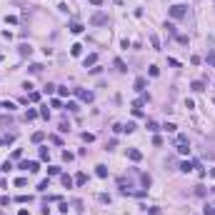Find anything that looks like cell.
Instances as JSON below:
<instances>
[{"mask_svg": "<svg viewBox=\"0 0 215 215\" xmlns=\"http://www.w3.org/2000/svg\"><path fill=\"white\" fill-rule=\"evenodd\" d=\"M90 25H108V13H93Z\"/></svg>", "mask_w": 215, "mask_h": 215, "instance_id": "6da1fadb", "label": "cell"}, {"mask_svg": "<svg viewBox=\"0 0 215 215\" xmlns=\"http://www.w3.org/2000/svg\"><path fill=\"white\" fill-rule=\"evenodd\" d=\"M18 168H20V170H28V173H38V170H40V163H38V160H23Z\"/></svg>", "mask_w": 215, "mask_h": 215, "instance_id": "7a4b0ae2", "label": "cell"}, {"mask_svg": "<svg viewBox=\"0 0 215 215\" xmlns=\"http://www.w3.org/2000/svg\"><path fill=\"white\" fill-rule=\"evenodd\" d=\"M73 93H75L78 98H80L83 103H93V98H95V95H93L90 90H83V88H73Z\"/></svg>", "mask_w": 215, "mask_h": 215, "instance_id": "3957f363", "label": "cell"}, {"mask_svg": "<svg viewBox=\"0 0 215 215\" xmlns=\"http://www.w3.org/2000/svg\"><path fill=\"white\" fill-rule=\"evenodd\" d=\"M168 13H170V18H185L188 10H185V5H173Z\"/></svg>", "mask_w": 215, "mask_h": 215, "instance_id": "277c9868", "label": "cell"}, {"mask_svg": "<svg viewBox=\"0 0 215 215\" xmlns=\"http://www.w3.org/2000/svg\"><path fill=\"white\" fill-rule=\"evenodd\" d=\"M128 158H130L133 163H140V160H143V153L135 150V148H130V150H128Z\"/></svg>", "mask_w": 215, "mask_h": 215, "instance_id": "5b68a950", "label": "cell"}, {"mask_svg": "<svg viewBox=\"0 0 215 215\" xmlns=\"http://www.w3.org/2000/svg\"><path fill=\"white\" fill-rule=\"evenodd\" d=\"M145 88H148V80H145V78H135V90L143 93Z\"/></svg>", "mask_w": 215, "mask_h": 215, "instance_id": "8992f818", "label": "cell"}, {"mask_svg": "<svg viewBox=\"0 0 215 215\" xmlns=\"http://www.w3.org/2000/svg\"><path fill=\"white\" fill-rule=\"evenodd\" d=\"M83 30H85V25H83V23H78V20H75V23H70V33H75V35H80Z\"/></svg>", "mask_w": 215, "mask_h": 215, "instance_id": "52a82bcc", "label": "cell"}, {"mask_svg": "<svg viewBox=\"0 0 215 215\" xmlns=\"http://www.w3.org/2000/svg\"><path fill=\"white\" fill-rule=\"evenodd\" d=\"M95 63H98V55H95V53L85 55V60H83V65H85V68H90V65H95Z\"/></svg>", "mask_w": 215, "mask_h": 215, "instance_id": "ba28073f", "label": "cell"}, {"mask_svg": "<svg viewBox=\"0 0 215 215\" xmlns=\"http://www.w3.org/2000/svg\"><path fill=\"white\" fill-rule=\"evenodd\" d=\"M73 180H75V185H85V183H88V175H85V173H78Z\"/></svg>", "mask_w": 215, "mask_h": 215, "instance_id": "9c48e42d", "label": "cell"}, {"mask_svg": "<svg viewBox=\"0 0 215 215\" xmlns=\"http://www.w3.org/2000/svg\"><path fill=\"white\" fill-rule=\"evenodd\" d=\"M60 180H63V185H65V188H73V185H75V180L70 178V175H65V173L60 175Z\"/></svg>", "mask_w": 215, "mask_h": 215, "instance_id": "30bf717a", "label": "cell"}, {"mask_svg": "<svg viewBox=\"0 0 215 215\" xmlns=\"http://www.w3.org/2000/svg\"><path fill=\"white\" fill-rule=\"evenodd\" d=\"M95 175H98V178H108V168L105 165H98L95 168Z\"/></svg>", "mask_w": 215, "mask_h": 215, "instance_id": "8fae6325", "label": "cell"}, {"mask_svg": "<svg viewBox=\"0 0 215 215\" xmlns=\"http://www.w3.org/2000/svg\"><path fill=\"white\" fill-rule=\"evenodd\" d=\"M80 53H83V45H80V43H75V45H70V55H75V58H78Z\"/></svg>", "mask_w": 215, "mask_h": 215, "instance_id": "7c38bea8", "label": "cell"}, {"mask_svg": "<svg viewBox=\"0 0 215 215\" xmlns=\"http://www.w3.org/2000/svg\"><path fill=\"white\" fill-rule=\"evenodd\" d=\"M43 140H45V133H43V130L33 133V143H43Z\"/></svg>", "mask_w": 215, "mask_h": 215, "instance_id": "4fadbf2b", "label": "cell"}, {"mask_svg": "<svg viewBox=\"0 0 215 215\" xmlns=\"http://www.w3.org/2000/svg\"><path fill=\"white\" fill-rule=\"evenodd\" d=\"M178 153H180V155H188V153H190V145H188V143H178Z\"/></svg>", "mask_w": 215, "mask_h": 215, "instance_id": "5bb4252c", "label": "cell"}, {"mask_svg": "<svg viewBox=\"0 0 215 215\" xmlns=\"http://www.w3.org/2000/svg\"><path fill=\"white\" fill-rule=\"evenodd\" d=\"M145 128H148L150 133H158V130H160V125L155 123V120H148V125H145Z\"/></svg>", "mask_w": 215, "mask_h": 215, "instance_id": "9a60e30c", "label": "cell"}, {"mask_svg": "<svg viewBox=\"0 0 215 215\" xmlns=\"http://www.w3.org/2000/svg\"><path fill=\"white\" fill-rule=\"evenodd\" d=\"M148 73H150V78H158V75H160V68H158V65H150Z\"/></svg>", "mask_w": 215, "mask_h": 215, "instance_id": "2e32d148", "label": "cell"}, {"mask_svg": "<svg viewBox=\"0 0 215 215\" xmlns=\"http://www.w3.org/2000/svg\"><path fill=\"white\" fill-rule=\"evenodd\" d=\"M150 43H153V50H160V40H158V35H150Z\"/></svg>", "mask_w": 215, "mask_h": 215, "instance_id": "e0dca14e", "label": "cell"}, {"mask_svg": "<svg viewBox=\"0 0 215 215\" xmlns=\"http://www.w3.org/2000/svg\"><path fill=\"white\" fill-rule=\"evenodd\" d=\"M193 168H195V165H193V163H188V160H185V163H180V170H183V173H190Z\"/></svg>", "mask_w": 215, "mask_h": 215, "instance_id": "ac0fdd59", "label": "cell"}, {"mask_svg": "<svg viewBox=\"0 0 215 215\" xmlns=\"http://www.w3.org/2000/svg\"><path fill=\"white\" fill-rule=\"evenodd\" d=\"M115 68H118L120 73H125V70H128V65H125V63L120 60V58H118V60H115Z\"/></svg>", "mask_w": 215, "mask_h": 215, "instance_id": "d6986e66", "label": "cell"}, {"mask_svg": "<svg viewBox=\"0 0 215 215\" xmlns=\"http://www.w3.org/2000/svg\"><path fill=\"white\" fill-rule=\"evenodd\" d=\"M40 160H50V150L48 148H40Z\"/></svg>", "mask_w": 215, "mask_h": 215, "instance_id": "ffe728a7", "label": "cell"}, {"mask_svg": "<svg viewBox=\"0 0 215 215\" xmlns=\"http://www.w3.org/2000/svg\"><path fill=\"white\" fill-rule=\"evenodd\" d=\"M205 60H208V65H213V68H215V50H210V53H208Z\"/></svg>", "mask_w": 215, "mask_h": 215, "instance_id": "44dd1931", "label": "cell"}, {"mask_svg": "<svg viewBox=\"0 0 215 215\" xmlns=\"http://www.w3.org/2000/svg\"><path fill=\"white\" fill-rule=\"evenodd\" d=\"M163 130H168V133H175V130H178V125H175V123H165V125H163Z\"/></svg>", "mask_w": 215, "mask_h": 215, "instance_id": "7402d4cb", "label": "cell"}, {"mask_svg": "<svg viewBox=\"0 0 215 215\" xmlns=\"http://www.w3.org/2000/svg\"><path fill=\"white\" fill-rule=\"evenodd\" d=\"M195 195H198V198H203V195H205V185H195Z\"/></svg>", "mask_w": 215, "mask_h": 215, "instance_id": "603a6c76", "label": "cell"}, {"mask_svg": "<svg viewBox=\"0 0 215 215\" xmlns=\"http://www.w3.org/2000/svg\"><path fill=\"white\" fill-rule=\"evenodd\" d=\"M193 90H195V93H200V90H205V85H203L200 80H195V83H193Z\"/></svg>", "mask_w": 215, "mask_h": 215, "instance_id": "cb8c5ba5", "label": "cell"}, {"mask_svg": "<svg viewBox=\"0 0 215 215\" xmlns=\"http://www.w3.org/2000/svg\"><path fill=\"white\" fill-rule=\"evenodd\" d=\"M40 70H43V65H40V63H33V65H30V73H35V75L40 73Z\"/></svg>", "mask_w": 215, "mask_h": 215, "instance_id": "d4e9b609", "label": "cell"}, {"mask_svg": "<svg viewBox=\"0 0 215 215\" xmlns=\"http://www.w3.org/2000/svg\"><path fill=\"white\" fill-rule=\"evenodd\" d=\"M48 175H60V168H58V165H50V168H48Z\"/></svg>", "mask_w": 215, "mask_h": 215, "instance_id": "484cf974", "label": "cell"}, {"mask_svg": "<svg viewBox=\"0 0 215 215\" xmlns=\"http://www.w3.org/2000/svg\"><path fill=\"white\" fill-rule=\"evenodd\" d=\"M48 188H50V180H43V183H40V185H38V190H40V193H45V190H48Z\"/></svg>", "mask_w": 215, "mask_h": 215, "instance_id": "4316f807", "label": "cell"}, {"mask_svg": "<svg viewBox=\"0 0 215 215\" xmlns=\"http://www.w3.org/2000/svg\"><path fill=\"white\" fill-rule=\"evenodd\" d=\"M175 40H178L180 45H188V35H175Z\"/></svg>", "mask_w": 215, "mask_h": 215, "instance_id": "83f0119b", "label": "cell"}, {"mask_svg": "<svg viewBox=\"0 0 215 215\" xmlns=\"http://www.w3.org/2000/svg\"><path fill=\"white\" fill-rule=\"evenodd\" d=\"M83 140H85V143H93L95 135H93V133H83Z\"/></svg>", "mask_w": 215, "mask_h": 215, "instance_id": "f1b7e54d", "label": "cell"}, {"mask_svg": "<svg viewBox=\"0 0 215 215\" xmlns=\"http://www.w3.org/2000/svg\"><path fill=\"white\" fill-rule=\"evenodd\" d=\"M135 130V123H128V125H123V133H133Z\"/></svg>", "mask_w": 215, "mask_h": 215, "instance_id": "f546056e", "label": "cell"}, {"mask_svg": "<svg viewBox=\"0 0 215 215\" xmlns=\"http://www.w3.org/2000/svg\"><path fill=\"white\" fill-rule=\"evenodd\" d=\"M38 100H40V93L33 90V93H30V103H38Z\"/></svg>", "mask_w": 215, "mask_h": 215, "instance_id": "4dcf8cb0", "label": "cell"}, {"mask_svg": "<svg viewBox=\"0 0 215 215\" xmlns=\"http://www.w3.org/2000/svg\"><path fill=\"white\" fill-rule=\"evenodd\" d=\"M25 118H28V120H35V118H38V110H28Z\"/></svg>", "mask_w": 215, "mask_h": 215, "instance_id": "1f68e13d", "label": "cell"}, {"mask_svg": "<svg viewBox=\"0 0 215 215\" xmlns=\"http://www.w3.org/2000/svg\"><path fill=\"white\" fill-rule=\"evenodd\" d=\"M15 185H18V188H25V185H28V180H25V178H18V180H15Z\"/></svg>", "mask_w": 215, "mask_h": 215, "instance_id": "d6a6232c", "label": "cell"}, {"mask_svg": "<svg viewBox=\"0 0 215 215\" xmlns=\"http://www.w3.org/2000/svg\"><path fill=\"white\" fill-rule=\"evenodd\" d=\"M40 115H43V118H45V120L50 118V110H48V105H45V108H40Z\"/></svg>", "mask_w": 215, "mask_h": 215, "instance_id": "836d02e7", "label": "cell"}, {"mask_svg": "<svg viewBox=\"0 0 215 215\" xmlns=\"http://www.w3.org/2000/svg\"><path fill=\"white\" fill-rule=\"evenodd\" d=\"M15 200H18V203H28V200H30V195H18Z\"/></svg>", "mask_w": 215, "mask_h": 215, "instance_id": "e575fe53", "label": "cell"}, {"mask_svg": "<svg viewBox=\"0 0 215 215\" xmlns=\"http://www.w3.org/2000/svg\"><path fill=\"white\" fill-rule=\"evenodd\" d=\"M55 88H58V85H50V83H48V85H45V88H43V90H45V93H48V95H50V93H55Z\"/></svg>", "mask_w": 215, "mask_h": 215, "instance_id": "d590c367", "label": "cell"}, {"mask_svg": "<svg viewBox=\"0 0 215 215\" xmlns=\"http://www.w3.org/2000/svg\"><path fill=\"white\" fill-rule=\"evenodd\" d=\"M3 108H5V110H15V103H10V100H5V103H3Z\"/></svg>", "mask_w": 215, "mask_h": 215, "instance_id": "8d00e7d4", "label": "cell"}, {"mask_svg": "<svg viewBox=\"0 0 215 215\" xmlns=\"http://www.w3.org/2000/svg\"><path fill=\"white\" fill-rule=\"evenodd\" d=\"M153 145H158V148L163 145V138H160V135H155V138H153Z\"/></svg>", "mask_w": 215, "mask_h": 215, "instance_id": "74e56055", "label": "cell"}, {"mask_svg": "<svg viewBox=\"0 0 215 215\" xmlns=\"http://www.w3.org/2000/svg\"><path fill=\"white\" fill-rule=\"evenodd\" d=\"M5 23H10V25H15V23H18V18H15V15H8V18H5Z\"/></svg>", "mask_w": 215, "mask_h": 215, "instance_id": "f35d334b", "label": "cell"}, {"mask_svg": "<svg viewBox=\"0 0 215 215\" xmlns=\"http://www.w3.org/2000/svg\"><path fill=\"white\" fill-rule=\"evenodd\" d=\"M63 160H65V163H70V160H73V153H68V150H65V153H63Z\"/></svg>", "mask_w": 215, "mask_h": 215, "instance_id": "ab89813d", "label": "cell"}, {"mask_svg": "<svg viewBox=\"0 0 215 215\" xmlns=\"http://www.w3.org/2000/svg\"><path fill=\"white\" fill-rule=\"evenodd\" d=\"M145 210H148L150 215H160V208H145Z\"/></svg>", "mask_w": 215, "mask_h": 215, "instance_id": "60d3db41", "label": "cell"}, {"mask_svg": "<svg viewBox=\"0 0 215 215\" xmlns=\"http://www.w3.org/2000/svg\"><path fill=\"white\" fill-rule=\"evenodd\" d=\"M165 28H168V33H170V35H175V25H173V23H165Z\"/></svg>", "mask_w": 215, "mask_h": 215, "instance_id": "b9f144b4", "label": "cell"}, {"mask_svg": "<svg viewBox=\"0 0 215 215\" xmlns=\"http://www.w3.org/2000/svg\"><path fill=\"white\" fill-rule=\"evenodd\" d=\"M20 53L23 55H30V45H20Z\"/></svg>", "mask_w": 215, "mask_h": 215, "instance_id": "7bdbcfd3", "label": "cell"}, {"mask_svg": "<svg viewBox=\"0 0 215 215\" xmlns=\"http://www.w3.org/2000/svg\"><path fill=\"white\" fill-rule=\"evenodd\" d=\"M65 108H68V110H73V113H75V110H78V103H73V100H70V103H68V105H65Z\"/></svg>", "mask_w": 215, "mask_h": 215, "instance_id": "ee69618b", "label": "cell"}, {"mask_svg": "<svg viewBox=\"0 0 215 215\" xmlns=\"http://www.w3.org/2000/svg\"><path fill=\"white\" fill-rule=\"evenodd\" d=\"M18 215H30V210H25V208H23L20 213H18Z\"/></svg>", "mask_w": 215, "mask_h": 215, "instance_id": "f6af8a7d", "label": "cell"}, {"mask_svg": "<svg viewBox=\"0 0 215 215\" xmlns=\"http://www.w3.org/2000/svg\"><path fill=\"white\" fill-rule=\"evenodd\" d=\"M90 3H93V5H103V0H90Z\"/></svg>", "mask_w": 215, "mask_h": 215, "instance_id": "bcb514c9", "label": "cell"}, {"mask_svg": "<svg viewBox=\"0 0 215 215\" xmlns=\"http://www.w3.org/2000/svg\"><path fill=\"white\" fill-rule=\"evenodd\" d=\"M210 178H215V168H210Z\"/></svg>", "mask_w": 215, "mask_h": 215, "instance_id": "7dc6e473", "label": "cell"}, {"mask_svg": "<svg viewBox=\"0 0 215 215\" xmlns=\"http://www.w3.org/2000/svg\"><path fill=\"white\" fill-rule=\"evenodd\" d=\"M5 143H8V140H5V138H0V145H5Z\"/></svg>", "mask_w": 215, "mask_h": 215, "instance_id": "c3c4849f", "label": "cell"}]
</instances>
